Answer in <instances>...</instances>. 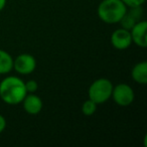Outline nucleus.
<instances>
[{
  "label": "nucleus",
  "mask_w": 147,
  "mask_h": 147,
  "mask_svg": "<svg viewBox=\"0 0 147 147\" xmlns=\"http://www.w3.org/2000/svg\"><path fill=\"white\" fill-rule=\"evenodd\" d=\"M27 95L24 81L17 76H7L0 82V99L7 105L21 104Z\"/></svg>",
  "instance_id": "1"
},
{
  "label": "nucleus",
  "mask_w": 147,
  "mask_h": 147,
  "mask_svg": "<svg viewBox=\"0 0 147 147\" xmlns=\"http://www.w3.org/2000/svg\"><path fill=\"white\" fill-rule=\"evenodd\" d=\"M128 7L122 0H102L97 9L99 18L108 24L119 23L127 12Z\"/></svg>",
  "instance_id": "2"
},
{
  "label": "nucleus",
  "mask_w": 147,
  "mask_h": 147,
  "mask_svg": "<svg viewBox=\"0 0 147 147\" xmlns=\"http://www.w3.org/2000/svg\"><path fill=\"white\" fill-rule=\"evenodd\" d=\"M113 83L106 78H100L95 80L90 85L88 90V97L98 105L104 104L111 99L113 91Z\"/></svg>",
  "instance_id": "3"
},
{
  "label": "nucleus",
  "mask_w": 147,
  "mask_h": 147,
  "mask_svg": "<svg viewBox=\"0 0 147 147\" xmlns=\"http://www.w3.org/2000/svg\"><path fill=\"white\" fill-rule=\"evenodd\" d=\"M111 98L118 106L128 107L134 102L135 93L130 85L120 83V84L113 87Z\"/></svg>",
  "instance_id": "4"
},
{
  "label": "nucleus",
  "mask_w": 147,
  "mask_h": 147,
  "mask_svg": "<svg viewBox=\"0 0 147 147\" xmlns=\"http://www.w3.org/2000/svg\"><path fill=\"white\" fill-rule=\"evenodd\" d=\"M36 69V59L30 53H21L13 59V69L19 75H30Z\"/></svg>",
  "instance_id": "5"
},
{
  "label": "nucleus",
  "mask_w": 147,
  "mask_h": 147,
  "mask_svg": "<svg viewBox=\"0 0 147 147\" xmlns=\"http://www.w3.org/2000/svg\"><path fill=\"white\" fill-rule=\"evenodd\" d=\"M111 45L114 49L118 51H124L127 49L132 45V38H131L130 30L125 29L123 27L114 30L110 37Z\"/></svg>",
  "instance_id": "6"
},
{
  "label": "nucleus",
  "mask_w": 147,
  "mask_h": 147,
  "mask_svg": "<svg viewBox=\"0 0 147 147\" xmlns=\"http://www.w3.org/2000/svg\"><path fill=\"white\" fill-rule=\"evenodd\" d=\"M147 21L141 19L134 24V26L130 29L132 43L136 45L139 47H147Z\"/></svg>",
  "instance_id": "7"
},
{
  "label": "nucleus",
  "mask_w": 147,
  "mask_h": 147,
  "mask_svg": "<svg viewBox=\"0 0 147 147\" xmlns=\"http://www.w3.org/2000/svg\"><path fill=\"white\" fill-rule=\"evenodd\" d=\"M24 111L29 115H37L43 108V102L39 96L35 93H29L24 97L21 102Z\"/></svg>",
  "instance_id": "8"
},
{
  "label": "nucleus",
  "mask_w": 147,
  "mask_h": 147,
  "mask_svg": "<svg viewBox=\"0 0 147 147\" xmlns=\"http://www.w3.org/2000/svg\"><path fill=\"white\" fill-rule=\"evenodd\" d=\"M133 81L139 85L147 84V61L137 63L131 71Z\"/></svg>",
  "instance_id": "9"
},
{
  "label": "nucleus",
  "mask_w": 147,
  "mask_h": 147,
  "mask_svg": "<svg viewBox=\"0 0 147 147\" xmlns=\"http://www.w3.org/2000/svg\"><path fill=\"white\" fill-rule=\"evenodd\" d=\"M13 69V57L8 51L0 49V75H7Z\"/></svg>",
  "instance_id": "10"
},
{
  "label": "nucleus",
  "mask_w": 147,
  "mask_h": 147,
  "mask_svg": "<svg viewBox=\"0 0 147 147\" xmlns=\"http://www.w3.org/2000/svg\"><path fill=\"white\" fill-rule=\"evenodd\" d=\"M97 108H98V104L95 103L94 101H92L91 99H88L86 100L82 105V112L85 116L90 117L92 115H94L97 111Z\"/></svg>",
  "instance_id": "11"
},
{
  "label": "nucleus",
  "mask_w": 147,
  "mask_h": 147,
  "mask_svg": "<svg viewBox=\"0 0 147 147\" xmlns=\"http://www.w3.org/2000/svg\"><path fill=\"white\" fill-rule=\"evenodd\" d=\"M136 22H138V21L136 20V19L134 18V17L132 16L131 14H129L128 11L126 12V14L123 16V18L120 20V24H121V27H123V28L125 29H128V30H130L131 28H132L133 26H134V24Z\"/></svg>",
  "instance_id": "12"
},
{
  "label": "nucleus",
  "mask_w": 147,
  "mask_h": 147,
  "mask_svg": "<svg viewBox=\"0 0 147 147\" xmlns=\"http://www.w3.org/2000/svg\"><path fill=\"white\" fill-rule=\"evenodd\" d=\"M25 89H26L27 94L29 93H35L38 90V84L35 80H28L27 82H24Z\"/></svg>",
  "instance_id": "13"
},
{
  "label": "nucleus",
  "mask_w": 147,
  "mask_h": 147,
  "mask_svg": "<svg viewBox=\"0 0 147 147\" xmlns=\"http://www.w3.org/2000/svg\"><path fill=\"white\" fill-rule=\"evenodd\" d=\"M127 7H135V6H143L146 0H122Z\"/></svg>",
  "instance_id": "14"
},
{
  "label": "nucleus",
  "mask_w": 147,
  "mask_h": 147,
  "mask_svg": "<svg viewBox=\"0 0 147 147\" xmlns=\"http://www.w3.org/2000/svg\"><path fill=\"white\" fill-rule=\"evenodd\" d=\"M6 128V119L0 114V134L3 132Z\"/></svg>",
  "instance_id": "15"
},
{
  "label": "nucleus",
  "mask_w": 147,
  "mask_h": 147,
  "mask_svg": "<svg viewBox=\"0 0 147 147\" xmlns=\"http://www.w3.org/2000/svg\"><path fill=\"white\" fill-rule=\"evenodd\" d=\"M6 2H7V0H0V12L5 8Z\"/></svg>",
  "instance_id": "16"
}]
</instances>
